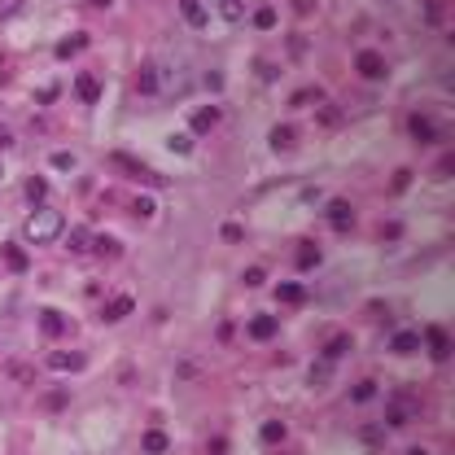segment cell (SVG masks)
Returning a JSON list of instances; mask_svg holds the SVG:
<instances>
[{
	"label": "cell",
	"mask_w": 455,
	"mask_h": 455,
	"mask_svg": "<svg viewBox=\"0 0 455 455\" xmlns=\"http://www.w3.org/2000/svg\"><path fill=\"white\" fill-rule=\"evenodd\" d=\"M219 9H223V18H228V22H241V14H245L241 0H219Z\"/></svg>",
	"instance_id": "4dcf8cb0"
},
{
	"label": "cell",
	"mask_w": 455,
	"mask_h": 455,
	"mask_svg": "<svg viewBox=\"0 0 455 455\" xmlns=\"http://www.w3.org/2000/svg\"><path fill=\"white\" fill-rule=\"evenodd\" d=\"M18 9H22V0H0V22H9Z\"/></svg>",
	"instance_id": "836d02e7"
},
{
	"label": "cell",
	"mask_w": 455,
	"mask_h": 455,
	"mask_svg": "<svg viewBox=\"0 0 455 455\" xmlns=\"http://www.w3.org/2000/svg\"><path fill=\"white\" fill-rule=\"evenodd\" d=\"M166 447H171V438H166L162 429H149V434L140 438V451H145V455H162Z\"/></svg>",
	"instance_id": "ac0fdd59"
},
{
	"label": "cell",
	"mask_w": 455,
	"mask_h": 455,
	"mask_svg": "<svg viewBox=\"0 0 455 455\" xmlns=\"http://www.w3.org/2000/svg\"><path fill=\"white\" fill-rule=\"evenodd\" d=\"M219 118H223L219 105H206V110H197V114H193V136H206V131L219 123Z\"/></svg>",
	"instance_id": "7c38bea8"
},
{
	"label": "cell",
	"mask_w": 455,
	"mask_h": 455,
	"mask_svg": "<svg viewBox=\"0 0 455 455\" xmlns=\"http://www.w3.org/2000/svg\"><path fill=\"white\" fill-rule=\"evenodd\" d=\"M219 236H223V241H241L245 228H241V223H223V228H219Z\"/></svg>",
	"instance_id": "d6a6232c"
},
{
	"label": "cell",
	"mask_w": 455,
	"mask_h": 455,
	"mask_svg": "<svg viewBox=\"0 0 455 455\" xmlns=\"http://www.w3.org/2000/svg\"><path fill=\"white\" fill-rule=\"evenodd\" d=\"M92 249H97L101 258H114V254H118V249H123V245H118L114 236H92Z\"/></svg>",
	"instance_id": "d4e9b609"
},
{
	"label": "cell",
	"mask_w": 455,
	"mask_h": 455,
	"mask_svg": "<svg viewBox=\"0 0 455 455\" xmlns=\"http://www.w3.org/2000/svg\"><path fill=\"white\" fill-rule=\"evenodd\" d=\"M136 88L145 92V97H153V92H166V70H162V66H140Z\"/></svg>",
	"instance_id": "5b68a950"
},
{
	"label": "cell",
	"mask_w": 455,
	"mask_h": 455,
	"mask_svg": "<svg viewBox=\"0 0 455 455\" xmlns=\"http://www.w3.org/2000/svg\"><path fill=\"white\" fill-rule=\"evenodd\" d=\"M407 184H412V171H407V166H403V171H399V175H394V193H403V188H407Z\"/></svg>",
	"instance_id": "8d00e7d4"
},
{
	"label": "cell",
	"mask_w": 455,
	"mask_h": 455,
	"mask_svg": "<svg viewBox=\"0 0 455 455\" xmlns=\"http://www.w3.org/2000/svg\"><path fill=\"white\" fill-rule=\"evenodd\" d=\"M333 368H337V364H333V359H320V364H315V368H311V373H307V386H324V381L333 377Z\"/></svg>",
	"instance_id": "d6986e66"
},
{
	"label": "cell",
	"mask_w": 455,
	"mask_h": 455,
	"mask_svg": "<svg viewBox=\"0 0 455 455\" xmlns=\"http://www.w3.org/2000/svg\"><path fill=\"white\" fill-rule=\"evenodd\" d=\"M425 337H429V355H434V359H438V364H442V359H447V355H451V333L434 324V329H429V333H425Z\"/></svg>",
	"instance_id": "30bf717a"
},
{
	"label": "cell",
	"mask_w": 455,
	"mask_h": 455,
	"mask_svg": "<svg viewBox=\"0 0 455 455\" xmlns=\"http://www.w3.org/2000/svg\"><path fill=\"white\" fill-rule=\"evenodd\" d=\"M351 399H355V403H368V399H377V381H355Z\"/></svg>",
	"instance_id": "4316f807"
},
{
	"label": "cell",
	"mask_w": 455,
	"mask_h": 455,
	"mask_svg": "<svg viewBox=\"0 0 455 455\" xmlns=\"http://www.w3.org/2000/svg\"><path fill=\"white\" fill-rule=\"evenodd\" d=\"M407 455H429V451H425V447H412V451H407Z\"/></svg>",
	"instance_id": "b9f144b4"
},
{
	"label": "cell",
	"mask_w": 455,
	"mask_h": 455,
	"mask_svg": "<svg viewBox=\"0 0 455 455\" xmlns=\"http://www.w3.org/2000/svg\"><path fill=\"white\" fill-rule=\"evenodd\" d=\"M364 442L368 447H381V429H364Z\"/></svg>",
	"instance_id": "ab89813d"
},
{
	"label": "cell",
	"mask_w": 455,
	"mask_h": 455,
	"mask_svg": "<svg viewBox=\"0 0 455 455\" xmlns=\"http://www.w3.org/2000/svg\"><path fill=\"white\" fill-rule=\"evenodd\" d=\"M223 451H228V442H223V438H214V442H210V455H223Z\"/></svg>",
	"instance_id": "60d3db41"
},
{
	"label": "cell",
	"mask_w": 455,
	"mask_h": 455,
	"mask_svg": "<svg viewBox=\"0 0 455 455\" xmlns=\"http://www.w3.org/2000/svg\"><path fill=\"white\" fill-rule=\"evenodd\" d=\"M70 249H79V254L92 249V232H88V228H75V232H70Z\"/></svg>",
	"instance_id": "f546056e"
},
{
	"label": "cell",
	"mask_w": 455,
	"mask_h": 455,
	"mask_svg": "<svg viewBox=\"0 0 455 455\" xmlns=\"http://www.w3.org/2000/svg\"><path fill=\"white\" fill-rule=\"evenodd\" d=\"M254 27H258V31H271V27H276V9H271V5L254 9Z\"/></svg>",
	"instance_id": "484cf974"
},
{
	"label": "cell",
	"mask_w": 455,
	"mask_h": 455,
	"mask_svg": "<svg viewBox=\"0 0 455 455\" xmlns=\"http://www.w3.org/2000/svg\"><path fill=\"white\" fill-rule=\"evenodd\" d=\"M171 149L175 153H188V149H193V140H188V136H171Z\"/></svg>",
	"instance_id": "74e56055"
},
{
	"label": "cell",
	"mask_w": 455,
	"mask_h": 455,
	"mask_svg": "<svg viewBox=\"0 0 455 455\" xmlns=\"http://www.w3.org/2000/svg\"><path fill=\"white\" fill-rule=\"evenodd\" d=\"M390 351H394V355H416V351H421V333L399 329V333L390 337Z\"/></svg>",
	"instance_id": "9c48e42d"
},
{
	"label": "cell",
	"mask_w": 455,
	"mask_h": 455,
	"mask_svg": "<svg viewBox=\"0 0 455 455\" xmlns=\"http://www.w3.org/2000/svg\"><path fill=\"white\" fill-rule=\"evenodd\" d=\"M298 145V131L289 127V123H280V127H271V149L276 153H289Z\"/></svg>",
	"instance_id": "2e32d148"
},
{
	"label": "cell",
	"mask_w": 455,
	"mask_h": 455,
	"mask_svg": "<svg viewBox=\"0 0 455 455\" xmlns=\"http://www.w3.org/2000/svg\"><path fill=\"white\" fill-rule=\"evenodd\" d=\"M355 66H359V75H364V79H386L390 75V70H386V57H381V53H359L355 57Z\"/></svg>",
	"instance_id": "52a82bcc"
},
{
	"label": "cell",
	"mask_w": 455,
	"mask_h": 455,
	"mask_svg": "<svg viewBox=\"0 0 455 455\" xmlns=\"http://www.w3.org/2000/svg\"><path fill=\"white\" fill-rule=\"evenodd\" d=\"M412 416H416V399L394 394L390 407H386V425H390V429H403V425H412Z\"/></svg>",
	"instance_id": "3957f363"
},
{
	"label": "cell",
	"mask_w": 455,
	"mask_h": 455,
	"mask_svg": "<svg viewBox=\"0 0 455 455\" xmlns=\"http://www.w3.org/2000/svg\"><path fill=\"white\" fill-rule=\"evenodd\" d=\"M0 258H5V263H9V267H14V271H27V254H22L18 245H5V254H0Z\"/></svg>",
	"instance_id": "83f0119b"
},
{
	"label": "cell",
	"mask_w": 455,
	"mask_h": 455,
	"mask_svg": "<svg viewBox=\"0 0 455 455\" xmlns=\"http://www.w3.org/2000/svg\"><path fill=\"white\" fill-rule=\"evenodd\" d=\"M324 92L320 88H302V92H293V105H311V101H320Z\"/></svg>",
	"instance_id": "1f68e13d"
},
{
	"label": "cell",
	"mask_w": 455,
	"mask_h": 455,
	"mask_svg": "<svg viewBox=\"0 0 455 455\" xmlns=\"http://www.w3.org/2000/svg\"><path fill=\"white\" fill-rule=\"evenodd\" d=\"M53 166H57V171H70V166H75V158L62 149V153H53Z\"/></svg>",
	"instance_id": "d590c367"
},
{
	"label": "cell",
	"mask_w": 455,
	"mask_h": 455,
	"mask_svg": "<svg viewBox=\"0 0 455 455\" xmlns=\"http://www.w3.org/2000/svg\"><path fill=\"white\" fill-rule=\"evenodd\" d=\"M131 307H136V302H131L127 293H118V298H110V302H105V311H101V315L110 320V324H118V320H127V315H131Z\"/></svg>",
	"instance_id": "8fae6325"
},
{
	"label": "cell",
	"mask_w": 455,
	"mask_h": 455,
	"mask_svg": "<svg viewBox=\"0 0 455 455\" xmlns=\"http://www.w3.org/2000/svg\"><path fill=\"white\" fill-rule=\"evenodd\" d=\"M263 280H267V271H263V267H249L245 271V285H263Z\"/></svg>",
	"instance_id": "f35d334b"
},
{
	"label": "cell",
	"mask_w": 455,
	"mask_h": 455,
	"mask_svg": "<svg viewBox=\"0 0 455 455\" xmlns=\"http://www.w3.org/2000/svg\"><path fill=\"white\" fill-rule=\"evenodd\" d=\"M75 92H79L83 105H92V101L101 97V79H97V75H79V79H75Z\"/></svg>",
	"instance_id": "9a60e30c"
},
{
	"label": "cell",
	"mask_w": 455,
	"mask_h": 455,
	"mask_svg": "<svg viewBox=\"0 0 455 455\" xmlns=\"http://www.w3.org/2000/svg\"><path fill=\"white\" fill-rule=\"evenodd\" d=\"M258 438L267 442V447H276V442H285V425H280V421H267V425L258 429Z\"/></svg>",
	"instance_id": "cb8c5ba5"
},
{
	"label": "cell",
	"mask_w": 455,
	"mask_h": 455,
	"mask_svg": "<svg viewBox=\"0 0 455 455\" xmlns=\"http://www.w3.org/2000/svg\"><path fill=\"white\" fill-rule=\"evenodd\" d=\"M298 267L302 271H311V267H320V249L311 245V241H302V249H298Z\"/></svg>",
	"instance_id": "603a6c76"
},
{
	"label": "cell",
	"mask_w": 455,
	"mask_h": 455,
	"mask_svg": "<svg viewBox=\"0 0 455 455\" xmlns=\"http://www.w3.org/2000/svg\"><path fill=\"white\" fill-rule=\"evenodd\" d=\"M179 14H184V22H193V27H201V22H206V9H201L197 0H179Z\"/></svg>",
	"instance_id": "44dd1931"
},
{
	"label": "cell",
	"mask_w": 455,
	"mask_h": 455,
	"mask_svg": "<svg viewBox=\"0 0 455 455\" xmlns=\"http://www.w3.org/2000/svg\"><path fill=\"white\" fill-rule=\"evenodd\" d=\"M83 49H88V35H66L53 53H57V62H70V57H79Z\"/></svg>",
	"instance_id": "4fadbf2b"
},
{
	"label": "cell",
	"mask_w": 455,
	"mask_h": 455,
	"mask_svg": "<svg viewBox=\"0 0 455 455\" xmlns=\"http://www.w3.org/2000/svg\"><path fill=\"white\" fill-rule=\"evenodd\" d=\"M324 219L337 228V232H351V228H355V206L346 197H333L329 206H324Z\"/></svg>",
	"instance_id": "7a4b0ae2"
},
{
	"label": "cell",
	"mask_w": 455,
	"mask_h": 455,
	"mask_svg": "<svg viewBox=\"0 0 455 455\" xmlns=\"http://www.w3.org/2000/svg\"><path fill=\"white\" fill-rule=\"evenodd\" d=\"M22 232H27V241H35V245H49V241H57V236L66 232V214L53 210V206H35Z\"/></svg>",
	"instance_id": "6da1fadb"
},
{
	"label": "cell",
	"mask_w": 455,
	"mask_h": 455,
	"mask_svg": "<svg viewBox=\"0 0 455 455\" xmlns=\"http://www.w3.org/2000/svg\"><path fill=\"white\" fill-rule=\"evenodd\" d=\"M49 368L53 373H83V368H88V355L83 351H49Z\"/></svg>",
	"instance_id": "277c9868"
},
{
	"label": "cell",
	"mask_w": 455,
	"mask_h": 455,
	"mask_svg": "<svg viewBox=\"0 0 455 455\" xmlns=\"http://www.w3.org/2000/svg\"><path fill=\"white\" fill-rule=\"evenodd\" d=\"M114 166H123V171H131V179H140V184H162V175H153L145 162H136L131 153H114Z\"/></svg>",
	"instance_id": "8992f818"
},
{
	"label": "cell",
	"mask_w": 455,
	"mask_h": 455,
	"mask_svg": "<svg viewBox=\"0 0 455 455\" xmlns=\"http://www.w3.org/2000/svg\"><path fill=\"white\" fill-rule=\"evenodd\" d=\"M276 302H285V307H302V302H307V285H302V280H285V285H276Z\"/></svg>",
	"instance_id": "ba28073f"
},
{
	"label": "cell",
	"mask_w": 455,
	"mask_h": 455,
	"mask_svg": "<svg viewBox=\"0 0 455 455\" xmlns=\"http://www.w3.org/2000/svg\"><path fill=\"white\" fill-rule=\"evenodd\" d=\"M131 210H136L140 219H149V214H153V201H149V197H136V201H131Z\"/></svg>",
	"instance_id": "e575fe53"
},
{
	"label": "cell",
	"mask_w": 455,
	"mask_h": 455,
	"mask_svg": "<svg viewBox=\"0 0 455 455\" xmlns=\"http://www.w3.org/2000/svg\"><path fill=\"white\" fill-rule=\"evenodd\" d=\"M407 131H412V136L421 140V145H429V140H438V131H434V123H429L425 114H412V118H407Z\"/></svg>",
	"instance_id": "5bb4252c"
},
{
	"label": "cell",
	"mask_w": 455,
	"mask_h": 455,
	"mask_svg": "<svg viewBox=\"0 0 455 455\" xmlns=\"http://www.w3.org/2000/svg\"><path fill=\"white\" fill-rule=\"evenodd\" d=\"M40 329L49 333V337H57V333H66V320H62V311H44V315H40Z\"/></svg>",
	"instance_id": "ffe728a7"
},
{
	"label": "cell",
	"mask_w": 455,
	"mask_h": 455,
	"mask_svg": "<svg viewBox=\"0 0 455 455\" xmlns=\"http://www.w3.org/2000/svg\"><path fill=\"white\" fill-rule=\"evenodd\" d=\"M351 346H355V342H351V337H346V333H342V337H333V342H329L324 359H333V364H337V359H346V355H351Z\"/></svg>",
	"instance_id": "7402d4cb"
},
{
	"label": "cell",
	"mask_w": 455,
	"mask_h": 455,
	"mask_svg": "<svg viewBox=\"0 0 455 455\" xmlns=\"http://www.w3.org/2000/svg\"><path fill=\"white\" fill-rule=\"evenodd\" d=\"M44 193H49V184H44L40 175H35V179H27V197L35 201V206H44Z\"/></svg>",
	"instance_id": "f1b7e54d"
},
{
	"label": "cell",
	"mask_w": 455,
	"mask_h": 455,
	"mask_svg": "<svg viewBox=\"0 0 455 455\" xmlns=\"http://www.w3.org/2000/svg\"><path fill=\"white\" fill-rule=\"evenodd\" d=\"M249 337H254V342L276 337V315H254V320H249Z\"/></svg>",
	"instance_id": "e0dca14e"
}]
</instances>
